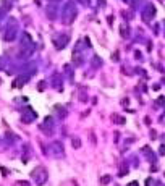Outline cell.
I'll use <instances>...</instances> for the list:
<instances>
[{"instance_id":"obj_1","label":"cell","mask_w":165,"mask_h":186,"mask_svg":"<svg viewBox=\"0 0 165 186\" xmlns=\"http://www.w3.org/2000/svg\"><path fill=\"white\" fill-rule=\"evenodd\" d=\"M73 146H75V147H80V146H81V142H80V139H78V138H76V139H73Z\"/></svg>"},{"instance_id":"obj_2","label":"cell","mask_w":165,"mask_h":186,"mask_svg":"<svg viewBox=\"0 0 165 186\" xmlns=\"http://www.w3.org/2000/svg\"><path fill=\"white\" fill-rule=\"evenodd\" d=\"M130 186H138V183H131V185Z\"/></svg>"}]
</instances>
